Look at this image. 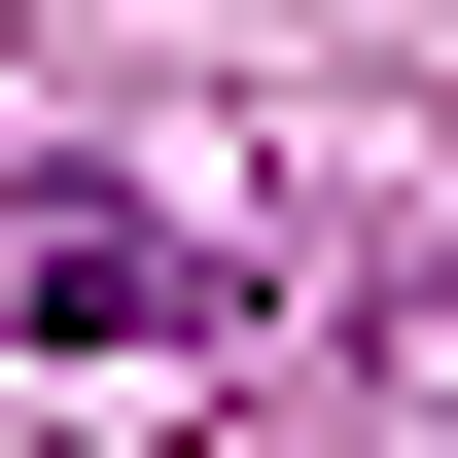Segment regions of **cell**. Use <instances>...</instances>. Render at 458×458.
<instances>
[{
    "label": "cell",
    "instance_id": "1",
    "mask_svg": "<svg viewBox=\"0 0 458 458\" xmlns=\"http://www.w3.org/2000/svg\"><path fill=\"white\" fill-rule=\"evenodd\" d=\"M0 318H36V352H212V247H176V212H36Z\"/></svg>",
    "mask_w": 458,
    "mask_h": 458
}]
</instances>
